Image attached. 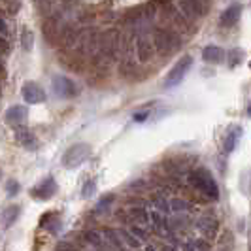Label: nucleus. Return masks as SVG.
Instances as JSON below:
<instances>
[{
    "instance_id": "f257e3e1",
    "label": "nucleus",
    "mask_w": 251,
    "mask_h": 251,
    "mask_svg": "<svg viewBox=\"0 0 251 251\" xmlns=\"http://www.w3.org/2000/svg\"><path fill=\"white\" fill-rule=\"evenodd\" d=\"M189 181H191V185L197 189L199 193L206 195L208 199L215 201V199L219 197V187H217V183H215L214 176H212L206 168H197V170H193L191 176H189Z\"/></svg>"
},
{
    "instance_id": "f03ea898",
    "label": "nucleus",
    "mask_w": 251,
    "mask_h": 251,
    "mask_svg": "<svg viewBox=\"0 0 251 251\" xmlns=\"http://www.w3.org/2000/svg\"><path fill=\"white\" fill-rule=\"evenodd\" d=\"M119 34L115 30H106L100 38H99V57L104 64L112 63L115 59V53H117V46H119Z\"/></svg>"
},
{
    "instance_id": "7ed1b4c3",
    "label": "nucleus",
    "mask_w": 251,
    "mask_h": 251,
    "mask_svg": "<svg viewBox=\"0 0 251 251\" xmlns=\"http://www.w3.org/2000/svg\"><path fill=\"white\" fill-rule=\"evenodd\" d=\"M153 46H155V51L159 53H170L179 48V38L174 30H168V28H157L153 32Z\"/></svg>"
},
{
    "instance_id": "20e7f679",
    "label": "nucleus",
    "mask_w": 251,
    "mask_h": 251,
    "mask_svg": "<svg viewBox=\"0 0 251 251\" xmlns=\"http://www.w3.org/2000/svg\"><path fill=\"white\" fill-rule=\"evenodd\" d=\"M191 66H193V57H189V55L181 57V59L174 64V68L168 72V75H166V79H164V87L170 89V87L179 85V83L183 81V77L187 75V72L191 70Z\"/></svg>"
},
{
    "instance_id": "39448f33",
    "label": "nucleus",
    "mask_w": 251,
    "mask_h": 251,
    "mask_svg": "<svg viewBox=\"0 0 251 251\" xmlns=\"http://www.w3.org/2000/svg\"><path fill=\"white\" fill-rule=\"evenodd\" d=\"M91 155V148L87 144H74L72 148L64 151L63 155V166L64 168H77Z\"/></svg>"
},
{
    "instance_id": "423d86ee",
    "label": "nucleus",
    "mask_w": 251,
    "mask_h": 251,
    "mask_svg": "<svg viewBox=\"0 0 251 251\" xmlns=\"http://www.w3.org/2000/svg\"><path fill=\"white\" fill-rule=\"evenodd\" d=\"M53 91L61 99H74L75 95H77L75 83L70 77H66V75H55L53 77Z\"/></svg>"
},
{
    "instance_id": "0eeeda50",
    "label": "nucleus",
    "mask_w": 251,
    "mask_h": 251,
    "mask_svg": "<svg viewBox=\"0 0 251 251\" xmlns=\"http://www.w3.org/2000/svg\"><path fill=\"white\" fill-rule=\"evenodd\" d=\"M57 193V181H55V177L48 176L44 181H40L36 187L32 189V199H36V201H50L51 197Z\"/></svg>"
},
{
    "instance_id": "6e6552de",
    "label": "nucleus",
    "mask_w": 251,
    "mask_h": 251,
    "mask_svg": "<svg viewBox=\"0 0 251 251\" xmlns=\"http://www.w3.org/2000/svg\"><path fill=\"white\" fill-rule=\"evenodd\" d=\"M153 53H155V46H153V40L148 38V34H138L136 38V57H138L140 63H150L153 59Z\"/></svg>"
},
{
    "instance_id": "1a4fd4ad",
    "label": "nucleus",
    "mask_w": 251,
    "mask_h": 251,
    "mask_svg": "<svg viewBox=\"0 0 251 251\" xmlns=\"http://www.w3.org/2000/svg\"><path fill=\"white\" fill-rule=\"evenodd\" d=\"M21 95H23L25 102H28V104H40V102H46V99H48L46 91L34 81H26L23 89H21Z\"/></svg>"
},
{
    "instance_id": "9d476101",
    "label": "nucleus",
    "mask_w": 251,
    "mask_h": 251,
    "mask_svg": "<svg viewBox=\"0 0 251 251\" xmlns=\"http://www.w3.org/2000/svg\"><path fill=\"white\" fill-rule=\"evenodd\" d=\"M181 15L191 21V19H197V17H201L204 15V4H202V0H183L181 2Z\"/></svg>"
},
{
    "instance_id": "9b49d317",
    "label": "nucleus",
    "mask_w": 251,
    "mask_h": 251,
    "mask_svg": "<svg viewBox=\"0 0 251 251\" xmlns=\"http://www.w3.org/2000/svg\"><path fill=\"white\" fill-rule=\"evenodd\" d=\"M240 15H242V6L240 4H232V6H228L225 12L221 13L219 25L223 26V28H230V26H234L238 23Z\"/></svg>"
},
{
    "instance_id": "f8f14e48",
    "label": "nucleus",
    "mask_w": 251,
    "mask_h": 251,
    "mask_svg": "<svg viewBox=\"0 0 251 251\" xmlns=\"http://www.w3.org/2000/svg\"><path fill=\"white\" fill-rule=\"evenodd\" d=\"M4 119H6L8 125H13V126L23 125L26 121V108L25 106H12V108L6 112Z\"/></svg>"
},
{
    "instance_id": "ddd939ff",
    "label": "nucleus",
    "mask_w": 251,
    "mask_h": 251,
    "mask_svg": "<svg viewBox=\"0 0 251 251\" xmlns=\"http://www.w3.org/2000/svg\"><path fill=\"white\" fill-rule=\"evenodd\" d=\"M199 230L202 232L204 238H208V240L215 238V236H217V230H219L217 219H215V217H210V215L202 217L201 221H199Z\"/></svg>"
},
{
    "instance_id": "4468645a",
    "label": "nucleus",
    "mask_w": 251,
    "mask_h": 251,
    "mask_svg": "<svg viewBox=\"0 0 251 251\" xmlns=\"http://www.w3.org/2000/svg\"><path fill=\"white\" fill-rule=\"evenodd\" d=\"M15 138H17V142L23 146V148H26V150H36L38 148V140L36 136L28 130V128H19L17 126V132H15Z\"/></svg>"
},
{
    "instance_id": "2eb2a0df",
    "label": "nucleus",
    "mask_w": 251,
    "mask_h": 251,
    "mask_svg": "<svg viewBox=\"0 0 251 251\" xmlns=\"http://www.w3.org/2000/svg\"><path fill=\"white\" fill-rule=\"evenodd\" d=\"M202 59H204V63L219 64L225 59V51L221 50V48H217V46H208L202 51Z\"/></svg>"
},
{
    "instance_id": "dca6fc26",
    "label": "nucleus",
    "mask_w": 251,
    "mask_h": 251,
    "mask_svg": "<svg viewBox=\"0 0 251 251\" xmlns=\"http://www.w3.org/2000/svg\"><path fill=\"white\" fill-rule=\"evenodd\" d=\"M128 217L134 221V223H140V225H151V212L146 210V206H140V208H128Z\"/></svg>"
},
{
    "instance_id": "f3484780",
    "label": "nucleus",
    "mask_w": 251,
    "mask_h": 251,
    "mask_svg": "<svg viewBox=\"0 0 251 251\" xmlns=\"http://www.w3.org/2000/svg\"><path fill=\"white\" fill-rule=\"evenodd\" d=\"M240 136H242V126H234V128L226 134L225 144H223V151H225L226 155L236 150V146H238V142H240Z\"/></svg>"
},
{
    "instance_id": "a211bd4d",
    "label": "nucleus",
    "mask_w": 251,
    "mask_h": 251,
    "mask_svg": "<svg viewBox=\"0 0 251 251\" xmlns=\"http://www.w3.org/2000/svg\"><path fill=\"white\" fill-rule=\"evenodd\" d=\"M117 234L123 242L125 248H130V250H140L142 248V240H138L130 230H125V228H117Z\"/></svg>"
},
{
    "instance_id": "6ab92c4d",
    "label": "nucleus",
    "mask_w": 251,
    "mask_h": 251,
    "mask_svg": "<svg viewBox=\"0 0 251 251\" xmlns=\"http://www.w3.org/2000/svg\"><path fill=\"white\" fill-rule=\"evenodd\" d=\"M83 238H85L87 244H91V246L97 248V250H110V246L104 244V236H102L99 230H87V232L83 234Z\"/></svg>"
},
{
    "instance_id": "aec40b11",
    "label": "nucleus",
    "mask_w": 251,
    "mask_h": 251,
    "mask_svg": "<svg viewBox=\"0 0 251 251\" xmlns=\"http://www.w3.org/2000/svg\"><path fill=\"white\" fill-rule=\"evenodd\" d=\"M19 215H21V208H19V206H10V208H6L4 214H2V223H4V226H12L13 223L19 219Z\"/></svg>"
},
{
    "instance_id": "412c9836",
    "label": "nucleus",
    "mask_w": 251,
    "mask_h": 251,
    "mask_svg": "<svg viewBox=\"0 0 251 251\" xmlns=\"http://www.w3.org/2000/svg\"><path fill=\"white\" fill-rule=\"evenodd\" d=\"M102 236H104V240L108 242L110 248H115V250H123V248H125L123 242H121V238H119V234H117V230H113V228H106Z\"/></svg>"
},
{
    "instance_id": "4be33fe9",
    "label": "nucleus",
    "mask_w": 251,
    "mask_h": 251,
    "mask_svg": "<svg viewBox=\"0 0 251 251\" xmlns=\"http://www.w3.org/2000/svg\"><path fill=\"white\" fill-rule=\"evenodd\" d=\"M32 46H34V34H32V30L25 28V30L21 32V48L25 51H30Z\"/></svg>"
},
{
    "instance_id": "5701e85b",
    "label": "nucleus",
    "mask_w": 251,
    "mask_h": 251,
    "mask_svg": "<svg viewBox=\"0 0 251 251\" xmlns=\"http://www.w3.org/2000/svg\"><path fill=\"white\" fill-rule=\"evenodd\" d=\"M113 201H115V197H113V195H106V197H102L100 201H99V204H97V214H106V212L110 210V206L113 204Z\"/></svg>"
},
{
    "instance_id": "b1692460",
    "label": "nucleus",
    "mask_w": 251,
    "mask_h": 251,
    "mask_svg": "<svg viewBox=\"0 0 251 251\" xmlns=\"http://www.w3.org/2000/svg\"><path fill=\"white\" fill-rule=\"evenodd\" d=\"M130 232H132L138 240H148V228H146V225L132 223V225H130Z\"/></svg>"
},
{
    "instance_id": "393cba45",
    "label": "nucleus",
    "mask_w": 251,
    "mask_h": 251,
    "mask_svg": "<svg viewBox=\"0 0 251 251\" xmlns=\"http://www.w3.org/2000/svg\"><path fill=\"white\" fill-rule=\"evenodd\" d=\"M208 248H210V244L206 240H195V242H189L187 246H185V250H191V251L208 250Z\"/></svg>"
},
{
    "instance_id": "a878e982",
    "label": "nucleus",
    "mask_w": 251,
    "mask_h": 251,
    "mask_svg": "<svg viewBox=\"0 0 251 251\" xmlns=\"http://www.w3.org/2000/svg\"><path fill=\"white\" fill-rule=\"evenodd\" d=\"M170 208H172L176 214H183V212H187L189 204L185 201H181V199H176V201L170 202Z\"/></svg>"
},
{
    "instance_id": "bb28decb",
    "label": "nucleus",
    "mask_w": 251,
    "mask_h": 251,
    "mask_svg": "<svg viewBox=\"0 0 251 251\" xmlns=\"http://www.w3.org/2000/svg\"><path fill=\"white\" fill-rule=\"evenodd\" d=\"M95 191H97V183H95V179H89L87 183L83 185V189H81V195H83V199H89V197H93V195H95Z\"/></svg>"
},
{
    "instance_id": "cd10ccee",
    "label": "nucleus",
    "mask_w": 251,
    "mask_h": 251,
    "mask_svg": "<svg viewBox=\"0 0 251 251\" xmlns=\"http://www.w3.org/2000/svg\"><path fill=\"white\" fill-rule=\"evenodd\" d=\"M228 57H230V59H228V66H230V68H234V66L240 64V61H242V51L232 50L230 53H228Z\"/></svg>"
},
{
    "instance_id": "c85d7f7f",
    "label": "nucleus",
    "mask_w": 251,
    "mask_h": 251,
    "mask_svg": "<svg viewBox=\"0 0 251 251\" xmlns=\"http://www.w3.org/2000/svg\"><path fill=\"white\" fill-rule=\"evenodd\" d=\"M6 191H8L10 197H15V195L19 193V183H17L15 179H10V181L6 183Z\"/></svg>"
},
{
    "instance_id": "c756f323",
    "label": "nucleus",
    "mask_w": 251,
    "mask_h": 251,
    "mask_svg": "<svg viewBox=\"0 0 251 251\" xmlns=\"http://www.w3.org/2000/svg\"><path fill=\"white\" fill-rule=\"evenodd\" d=\"M0 34H4V36L8 34V25H6V21L2 17H0Z\"/></svg>"
},
{
    "instance_id": "7c9ffc66",
    "label": "nucleus",
    "mask_w": 251,
    "mask_h": 251,
    "mask_svg": "<svg viewBox=\"0 0 251 251\" xmlns=\"http://www.w3.org/2000/svg\"><path fill=\"white\" fill-rule=\"evenodd\" d=\"M0 50L2 51L8 50V42H6V36H4V34H0Z\"/></svg>"
},
{
    "instance_id": "2f4dec72",
    "label": "nucleus",
    "mask_w": 251,
    "mask_h": 251,
    "mask_svg": "<svg viewBox=\"0 0 251 251\" xmlns=\"http://www.w3.org/2000/svg\"><path fill=\"white\" fill-rule=\"evenodd\" d=\"M6 72V68H4V63H2V57H0V75Z\"/></svg>"
},
{
    "instance_id": "473e14b6",
    "label": "nucleus",
    "mask_w": 251,
    "mask_h": 251,
    "mask_svg": "<svg viewBox=\"0 0 251 251\" xmlns=\"http://www.w3.org/2000/svg\"><path fill=\"white\" fill-rule=\"evenodd\" d=\"M248 115L251 117V102H250V106H248Z\"/></svg>"
},
{
    "instance_id": "72a5a7b5",
    "label": "nucleus",
    "mask_w": 251,
    "mask_h": 251,
    "mask_svg": "<svg viewBox=\"0 0 251 251\" xmlns=\"http://www.w3.org/2000/svg\"><path fill=\"white\" fill-rule=\"evenodd\" d=\"M0 177H2V170H0Z\"/></svg>"
},
{
    "instance_id": "f704fd0d",
    "label": "nucleus",
    "mask_w": 251,
    "mask_h": 251,
    "mask_svg": "<svg viewBox=\"0 0 251 251\" xmlns=\"http://www.w3.org/2000/svg\"><path fill=\"white\" fill-rule=\"evenodd\" d=\"M6 2H10V0H6Z\"/></svg>"
},
{
    "instance_id": "c9c22d12",
    "label": "nucleus",
    "mask_w": 251,
    "mask_h": 251,
    "mask_svg": "<svg viewBox=\"0 0 251 251\" xmlns=\"http://www.w3.org/2000/svg\"><path fill=\"white\" fill-rule=\"evenodd\" d=\"M250 66H251V63H250Z\"/></svg>"
}]
</instances>
